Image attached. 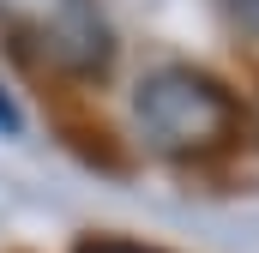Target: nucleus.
<instances>
[{
	"label": "nucleus",
	"mask_w": 259,
	"mask_h": 253,
	"mask_svg": "<svg viewBox=\"0 0 259 253\" xmlns=\"http://www.w3.org/2000/svg\"><path fill=\"white\" fill-rule=\"evenodd\" d=\"M133 126L139 145L157 157H211L235 145L241 103L229 97V85H217L199 66H157L133 91Z\"/></svg>",
	"instance_id": "f257e3e1"
},
{
	"label": "nucleus",
	"mask_w": 259,
	"mask_h": 253,
	"mask_svg": "<svg viewBox=\"0 0 259 253\" xmlns=\"http://www.w3.org/2000/svg\"><path fill=\"white\" fill-rule=\"evenodd\" d=\"M223 12H229L247 36H259V0H223Z\"/></svg>",
	"instance_id": "7ed1b4c3"
},
{
	"label": "nucleus",
	"mask_w": 259,
	"mask_h": 253,
	"mask_svg": "<svg viewBox=\"0 0 259 253\" xmlns=\"http://www.w3.org/2000/svg\"><path fill=\"white\" fill-rule=\"evenodd\" d=\"M18 103H12V97H6V85H0V133H18Z\"/></svg>",
	"instance_id": "39448f33"
},
{
	"label": "nucleus",
	"mask_w": 259,
	"mask_h": 253,
	"mask_svg": "<svg viewBox=\"0 0 259 253\" xmlns=\"http://www.w3.org/2000/svg\"><path fill=\"white\" fill-rule=\"evenodd\" d=\"M78 253H157V247H133V241H84Z\"/></svg>",
	"instance_id": "20e7f679"
},
{
	"label": "nucleus",
	"mask_w": 259,
	"mask_h": 253,
	"mask_svg": "<svg viewBox=\"0 0 259 253\" xmlns=\"http://www.w3.org/2000/svg\"><path fill=\"white\" fill-rule=\"evenodd\" d=\"M0 24L55 72L97 78L115 61V30L97 0H0Z\"/></svg>",
	"instance_id": "f03ea898"
}]
</instances>
